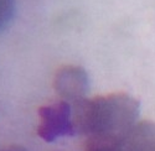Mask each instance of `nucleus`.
Listing matches in <instances>:
<instances>
[{
	"mask_svg": "<svg viewBox=\"0 0 155 151\" xmlns=\"http://www.w3.org/2000/svg\"><path fill=\"white\" fill-rule=\"evenodd\" d=\"M139 115V103L127 93H112L74 103L76 134L87 137L122 136L130 131Z\"/></svg>",
	"mask_w": 155,
	"mask_h": 151,
	"instance_id": "nucleus-1",
	"label": "nucleus"
},
{
	"mask_svg": "<svg viewBox=\"0 0 155 151\" xmlns=\"http://www.w3.org/2000/svg\"><path fill=\"white\" fill-rule=\"evenodd\" d=\"M125 151H155V124L137 123L125 136Z\"/></svg>",
	"mask_w": 155,
	"mask_h": 151,
	"instance_id": "nucleus-4",
	"label": "nucleus"
},
{
	"mask_svg": "<svg viewBox=\"0 0 155 151\" xmlns=\"http://www.w3.org/2000/svg\"><path fill=\"white\" fill-rule=\"evenodd\" d=\"M2 151H28V150L22 146H19V145H11V146L2 150Z\"/></svg>",
	"mask_w": 155,
	"mask_h": 151,
	"instance_id": "nucleus-6",
	"label": "nucleus"
},
{
	"mask_svg": "<svg viewBox=\"0 0 155 151\" xmlns=\"http://www.w3.org/2000/svg\"><path fill=\"white\" fill-rule=\"evenodd\" d=\"M14 14V0H0V30L10 22Z\"/></svg>",
	"mask_w": 155,
	"mask_h": 151,
	"instance_id": "nucleus-5",
	"label": "nucleus"
},
{
	"mask_svg": "<svg viewBox=\"0 0 155 151\" xmlns=\"http://www.w3.org/2000/svg\"><path fill=\"white\" fill-rule=\"evenodd\" d=\"M38 118L40 123L37 127V134L47 143L55 141L62 136L76 134L72 120V109L64 100L40 108Z\"/></svg>",
	"mask_w": 155,
	"mask_h": 151,
	"instance_id": "nucleus-2",
	"label": "nucleus"
},
{
	"mask_svg": "<svg viewBox=\"0 0 155 151\" xmlns=\"http://www.w3.org/2000/svg\"><path fill=\"white\" fill-rule=\"evenodd\" d=\"M88 87V74L80 66H63L55 74L54 88L56 93L67 103L68 100L77 103L84 99Z\"/></svg>",
	"mask_w": 155,
	"mask_h": 151,
	"instance_id": "nucleus-3",
	"label": "nucleus"
}]
</instances>
